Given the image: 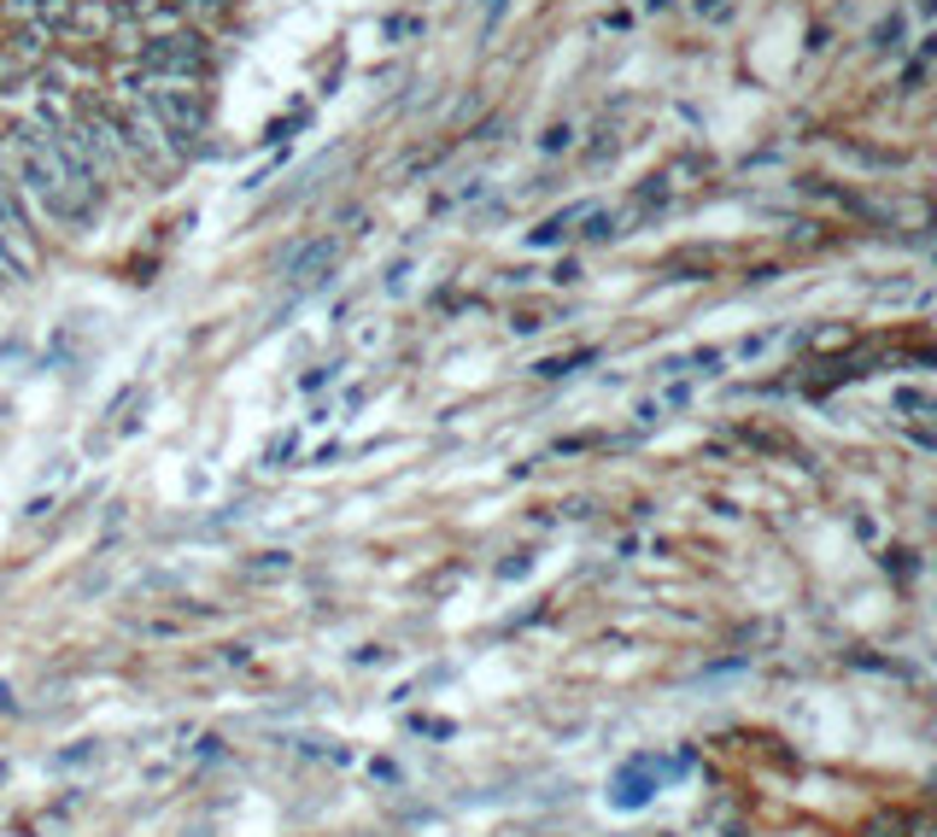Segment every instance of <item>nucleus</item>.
Wrapping results in <instances>:
<instances>
[{"mask_svg":"<svg viewBox=\"0 0 937 837\" xmlns=\"http://www.w3.org/2000/svg\"><path fill=\"white\" fill-rule=\"evenodd\" d=\"M0 165H7L18 199H30L42 217L71 223V229L94 217V188H83V182L65 170V158L53 153V141L35 135L30 124H18V130L0 135Z\"/></svg>","mask_w":937,"mask_h":837,"instance_id":"obj_1","label":"nucleus"},{"mask_svg":"<svg viewBox=\"0 0 937 837\" xmlns=\"http://www.w3.org/2000/svg\"><path fill=\"white\" fill-rule=\"evenodd\" d=\"M141 112H147L153 124L165 130V141H171L176 153L194 147V141L212 130V100H206V89H199V83H165V76H158V83L141 94Z\"/></svg>","mask_w":937,"mask_h":837,"instance_id":"obj_2","label":"nucleus"},{"mask_svg":"<svg viewBox=\"0 0 937 837\" xmlns=\"http://www.w3.org/2000/svg\"><path fill=\"white\" fill-rule=\"evenodd\" d=\"M135 59H141V71L165 76V83H206L212 42H206V30L182 24V30H165V35H141Z\"/></svg>","mask_w":937,"mask_h":837,"instance_id":"obj_3","label":"nucleus"},{"mask_svg":"<svg viewBox=\"0 0 937 837\" xmlns=\"http://www.w3.org/2000/svg\"><path fill=\"white\" fill-rule=\"evenodd\" d=\"M0 24L65 42V35H76V0H0Z\"/></svg>","mask_w":937,"mask_h":837,"instance_id":"obj_4","label":"nucleus"},{"mask_svg":"<svg viewBox=\"0 0 937 837\" xmlns=\"http://www.w3.org/2000/svg\"><path fill=\"white\" fill-rule=\"evenodd\" d=\"M334 258H340V240H334V235H322V240H305V247H294L288 258H281V281H288L294 293H311L317 281L334 270Z\"/></svg>","mask_w":937,"mask_h":837,"instance_id":"obj_5","label":"nucleus"},{"mask_svg":"<svg viewBox=\"0 0 937 837\" xmlns=\"http://www.w3.org/2000/svg\"><path fill=\"white\" fill-rule=\"evenodd\" d=\"M586 211H593V206H568V211H557V217H545L527 240H534V247H557V240H568V229H575Z\"/></svg>","mask_w":937,"mask_h":837,"instance_id":"obj_6","label":"nucleus"},{"mask_svg":"<svg viewBox=\"0 0 937 837\" xmlns=\"http://www.w3.org/2000/svg\"><path fill=\"white\" fill-rule=\"evenodd\" d=\"M30 76H35V65H30V59H18L12 48H0V94L24 89V83H30Z\"/></svg>","mask_w":937,"mask_h":837,"instance_id":"obj_7","label":"nucleus"},{"mask_svg":"<svg viewBox=\"0 0 937 837\" xmlns=\"http://www.w3.org/2000/svg\"><path fill=\"white\" fill-rule=\"evenodd\" d=\"M24 276H30V264L0 240V288H24Z\"/></svg>","mask_w":937,"mask_h":837,"instance_id":"obj_8","label":"nucleus"},{"mask_svg":"<svg viewBox=\"0 0 937 837\" xmlns=\"http://www.w3.org/2000/svg\"><path fill=\"white\" fill-rule=\"evenodd\" d=\"M616 235H621L616 211H586V240H593V247H598V240H616Z\"/></svg>","mask_w":937,"mask_h":837,"instance_id":"obj_9","label":"nucleus"},{"mask_svg":"<svg viewBox=\"0 0 937 837\" xmlns=\"http://www.w3.org/2000/svg\"><path fill=\"white\" fill-rule=\"evenodd\" d=\"M568 141H575V130H568V124H557L552 135H545V153H563V147H568Z\"/></svg>","mask_w":937,"mask_h":837,"instance_id":"obj_10","label":"nucleus"},{"mask_svg":"<svg viewBox=\"0 0 937 837\" xmlns=\"http://www.w3.org/2000/svg\"><path fill=\"white\" fill-rule=\"evenodd\" d=\"M411 30H422V18H387V35H393V42H399V35H411Z\"/></svg>","mask_w":937,"mask_h":837,"instance_id":"obj_11","label":"nucleus"},{"mask_svg":"<svg viewBox=\"0 0 937 837\" xmlns=\"http://www.w3.org/2000/svg\"><path fill=\"white\" fill-rule=\"evenodd\" d=\"M896 35H903V24L890 18V24H879V30H873V42H879V48H896Z\"/></svg>","mask_w":937,"mask_h":837,"instance_id":"obj_12","label":"nucleus"},{"mask_svg":"<svg viewBox=\"0 0 937 837\" xmlns=\"http://www.w3.org/2000/svg\"><path fill=\"white\" fill-rule=\"evenodd\" d=\"M486 7V30H498V18H504V7H511V0H481Z\"/></svg>","mask_w":937,"mask_h":837,"instance_id":"obj_13","label":"nucleus"},{"mask_svg":"<svg viewBox=\"0 0 937 837\" xmlns=\"http://www.w3.org/2000/svg\"><path fill=\"white\" fill-rule=\"evenodd\" d=\"M721 7V0H698V12H715Z\"/></svg>","mask_w":937,"mask_h":837,"instance_id":"obj_14","label":"nucleus"},{"mask_svg":"<svg viewBox=\"0 0 937 837\" xmlns=\"http://www.w3.org/2000/svg\"><path fill=\"white\" fill-rule=\"evenodd\" d=\"M645 7H650V12H662V7H668V0H645Z\"/></svg>","mask_w":937,"mask_h":837,"instance_id":"obj_15","label":"nucleus"}]
</instances>
